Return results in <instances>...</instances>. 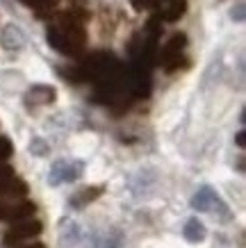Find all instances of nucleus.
Returning a JSON list of instances; mask_svg holds the SVG:
<instances>
[{
	"label": "nucleus",
	"mask_w": 246,
	"mask_h": 248,
	"mask_svg": "<svg viewBox=\"0 0 246 248\" xmlns=\"http://www.w3.org/2000/svg\"><path fill=\"white\" fill-rule=\"evenodd\" d=\"M48 44L68 57H80L84 50V28L82 18H78L71 12H64L55 18L48 28Z\"/></svg>",
	"instance_id": "1"
},
{
	"label": "nucleus",
	"mask_w": 246,
	"mask_h": 248,
	"mask_svg": "<svg viewBox=\"0 0 246 248\" xmlns=\"http://www.w3.org/2000/svg\"><path fill=\"white\" fill-rule=\"evenodd\" d=\"M41 230H44L41 221H32L30 217L21 218V221H14V223L9 226V230L5 232V237H2V244H5V246H16V244L30 239V237H37Z\"/></svg>",
	"instance_id": "2"
},
{
	"label": "nucleus",
	"mask_w": 246,
	"mask_h": 248,
	"mask_svg": "<svg viewBox=\"0 0 246 248\" xmlns=\"http://www.w3.org/2000/svg\"><path fill=\"white\" fill-rule=\"evenodd\" d=\"M37 205L32 201H16V198H2L0 201V221H21V218H28L34 214Z\"/></svg>",
	"instance_id": "3"
},
{
	"label": "nucleus",
	"mask_w": 246,
	"mask_h": 248,
	"mask_svg": "<svg viewBox=\"0 0 246 248\" xmlns=\"http://www.w3.org/2000/svg\"><path fill=\"white\" fill-rule=\"evenodd\" d=\"M187 46V37L185 34H173L166 46L162 48V53H160V64H162L166 71H176L180 66V57H182V50H185Z\"/></svg>",
	"instance_id": "4"
},
{
	"label": "nucleus",
	"mask_w": 246,
	"mask_h": 248,
	"mask_svg": "<svg viewBox=\"0 0 246 248\" xmlns=\"http://www.w3.org/2000/svg\"><path fill=\"white\" fill-rule=\"evenodd\" d=\"M82 173V164L80 162H55L50 169V185H60V182H68V180H75L80 178Z\"/></svg>",
	"instance_id": "5"
},
{
	"label": "nucleus",
	"mask_w": 246,
	"mask_h": 248,
	"mask_svg": "<svg viewBox=\"0 0 246 248\" xmlns=\"http://www.w3.org/2000/svg\"><path fill=\"white\" fill-rule=\"evenodd\" d=\"M0 44L7 50H21L25 46V34H23V30L18 25H7L2 30V34H0Z\"/></svg>",
	"instance_id": "6"
},
{
	"label": "nucleus",
	"mask_w": 246,
	"mask_h": 248,
	"mask_svg": "<svg viewBox=\"0 0 246 248\" xmlns=\"http://www.w3.org/2000/svg\"><path fill=\"white\" fill-rule=\"evenodd\" d=\"M55 100V89L48 87V84H37V87H32L28 91V96H25V103L28 105H48Z\"/></svg>",
	"instance_id": "7"
},
{
	"label": "nucleus",
	"mask_w": 246,
	"mask_h": 248,
	"mask_svg": "<svg viewBox=\"0 0 246 248\" xmlns=\"http://www.w3.org/2000/svg\"><path fill=\"white\" fill-rule=\"evenodd\" d=\"M219 203H221L219 196L210 187H203L201 191L192 198V207H194V210H201V212H212V207H216Z\"/></svg>",
	"instance_id": "8"
},
{
	"label": "nucleus",
	"mask_w": 246,
	"mask_h": 248,
	"mask_svg": "<svg viewBox=\"0 0 246 248\" xmlns=\"http://www.w3.org/2000/svg\"><path fill=\"white\" fill-rule=\"evenodd\" d=\"M162 2L164 5H162V9H160V16H162L164 21H169V23L178 21L180 16L185 14V9H187L185 0H162Z\"/></svg>",
	"instance_id": "9"
},
{
	"label": "nucleus",
	"mask_w": 246,
	"mask_h": 248,
	"mask_svg": "<svg viewBox=\"0 0 246 248\" xmlns=\"http://www.w3.org/2000/svg\"><path fill=\"white\" fill-rule=\"evenodd\" d=\"M182 234H185L187 241H192V244H198V241L205 239L208 230H205V226H203L198 218H189V221H187V226H185V230H182Z\"/></svg>",
	"instance_id": "10"
},
{
	"label": "nucleus",
	"mask_w": 246,
	"mask_h": 248,
	"mask_svg": "<svg viewBox=\"0 0 246 248\" xmlns=\"http://www.w3.org/2000/svg\"><path fill=\"white\" fill-rule=\"evenodd\" d=\"M14 169L7 164H0V198H7L14 185Z\"/></svg>",
	"instance_id": "11"
},
{
	"label": "nucleus",
	"mask_w": 246,
	"mask_h": 248,
	"mask_svg": "<svg viewBox=\"0 0 246 248\" xmlns=\"http://www.w3.org/2000/svg\"><path fill=\"white\" fill-rule=\"evenodd\" d=\"M23 5H28V7H32V9H37L39 14H44L46 9H50V7H55V2L57 0H21Z\"/></svg>",
	"instance_id": "12"
},
{
	"label": "nucleus",
	"mask_w": 246,
	"mask_h": 248,
	"mask_svg": "<svg viewBox=\"0 0 246 248\" xmlns=\"http://www.w3.org/2000/svg\"><path fill=\"white\" fill-rule=\"evenodd\" d=\"M9 157H12V141L7 137H0V164Z\"/></svg>",
	"instance_id": "13"
},
{
	"label": "nucleus",
	"mask_w": 246,
	"mask_h": 248,
	"mask_svg": "<svg viewBox=\"0 0 246 248\" xmlns=\"http://www.w3.org/2000/svg\"><path fill=\"white\" fill-rule=\"evenodd\" d=\"M100 194V189L98 187H91V189H82V196H80V201L75 198V203L78 205H82V203H87V201H94L96 196Z\"/></svg>",
	"instance_id": "14"
},
{
	"label": "nucleus",
	"mask_w": 246,
	"mask_h": 248,
	"mask_svg": "<svg viewBox=\"0 0 246 248\" xmlns=\"http://www.w3.org/2000/svg\"><path fill=\"white\" fill-rule=\"evenodd\" d=\"M230 16H232V18H235V21H237V23H242V21H244V5H237V7H232Z\"/></svg>",
	"instance_id": "15"
},
{
	"label": "nucleus",
	"mask_w": 246,
	"mask_h": 248,
	"mask_svg": "<svg viewBox=\"0 0 246 248\" xmlns=\"http://www.w3.org/2000/svg\"><path fill=\"white\" fill-rule=\"evenodd\" d=\"M132 5H134V9H146V7H150V0H132Z\"/></svg>",
	"instance_id": "16"
},
{
	"label": "nucleus",
	"mask_w": 246,
	"mask_h": 248,
	"mask_svg": "<svg viewBox=\"0 0 246 248\" xmlns=\"http://www.w3.org/2000/svg\"><path fill=\"white\" fill-rule=\"evenodd\" d=\"M244 132H239V135H237V139H235V141H237V146H239V148H244V143H246V139H244Z\"/></svg>",
	"instance_id": "17"
},
{
	"label": "nucleus",
	"mask_w": 246,
	"mask_h": 248,
	"mask_svg": "<svg viewBox=\"0 0 246 248\" xmlns=\"http://www.w3.org/2000/svg\"><path fill=\"white\" fill-rule=\"evenodd\" d=\"M12 248H46L44 244H30V246H18V244H16V246H12Z\"/></svg>",
	"instance_id": "18"
}]
</instances>
